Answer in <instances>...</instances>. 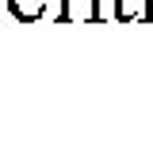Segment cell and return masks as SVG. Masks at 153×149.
<instances>
[{"instance_id": "obj_1", "label": "cell", "mask_w": 153, "mask_h": 149, "mask_svg": "<svg viewBox=\"0 0 153 149\" xmlns=\"http://www.w3.org/2000/svg\"><path fill=\"white\" fill-rule=\"evenodd\" d=\"M57 23H100V0H61Z\"/></svg>"}, {"instance_id": "obj_2", "label": "cell", "mask_w": 153, "mask_h": 149, "mask_svg": "<svg viewBox=\"0 0 153 149\" xmlns=\"http://www.w3.org/2000/svg\"><path fill=\"white\" fill-rule=\"evenodd\" d=\"M8 12L19 23H35V19L46 16V0H8Z\"/></svg>"}, {"instance_id": "obj_3", "label": "cell", "mask_w": 153, "mask_h": 149, "mask_svg": "<svg viewBox=\"0 0 153 149\" xmlns=\"http://www.w3.org/2000/svg\"><path fill=\"white\" fill-rule=\"evenodd\" d=\"M146 16H149V0H115V19L119 23H134V19L146 23Z\"/></svg>"}]
</instances>
